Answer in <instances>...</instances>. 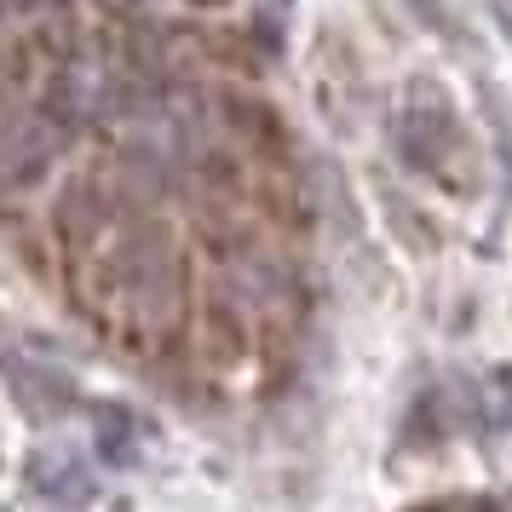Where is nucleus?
<instances>
[{
    "label": "nucleus",
    "instance_id": "20e7f679",
    "mask_svg": "<svg viewBox=\"0 0 512 512\" xmlns=\"http://www.w3.org/2000/svg\"><path fill=\"white\" fill-rule=\"evenodd\" d=\"M93 449L110 466L139 461V420L127 415V409H116V403H98L93 409Z\"/></svg>",
    "mask_w": 512,
    "mask_h": 512
},
{
    "label": "nucleus",
    "instance_id": "f257e3e1",
    "mask_svg": "<svg viewBox=\"0 0 512 512\" xmlns=\"http://www.w3.org/2000/svg\"><path fill=\"white\" fill-rule=\"evenodd\" d=\"M397 144H403V156H409L415 167H443V162H449V150L461 144V121H455L449 98H443L432 81H415Z\"/></svg>",
    "mask_w": 512,
    "mask_h": 512
},
{
    "label": "nucleus",
    "instance_id": "39448f33",
    "mask_svg": "<svg viewBox=\"0 0 512 512\" xmlns=\"http://www.w3.org/2000/svg\"><path fill=\"white\" fill-rule=\"evenodd\" d=\"M472 403H478V426L484 432H512V363H495L489 374H478Z\"/></svg>",
    "mask_w": 512,
    "mask_h": 512
},
{
    "label": "nucleus",
    "instance_id": "f03ea898",
    "mask_svg": "<svg viewBox=\"0 0 512 512\" xmlns=\"http://www.w3.org/2000/svg\"><path fill=\"white\" fill-rule=\"evenodd\" d=\"M58 150V127L47 116H24L0 133V185H35Z\"/></svg>",
    "mask_w": 512,
    "mask_h": 512
},
{
    "label": "nucleus",
    "instance_id": "7ed1b4c3",
    "mask_svg": "<svg viewBox=\"0 0 512 512\" xmlns=\"http://www.w3.org/2000/svg\"><path fill=\"white\" fill-rule=\"evenodd\" d=\"M29 484L41 489L47 501H58V507H87V501L98 495L87 461H81V455H70V449H41V455H35V466H29Z\"/></svg>",
    "mask_w": 512,
    "mask_h": 512
}]
</instances>
